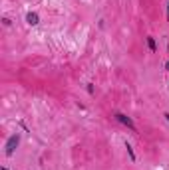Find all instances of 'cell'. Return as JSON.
<instances>
[{
  "label": "cell",
  "mask_w": 169,
  "mask_h": 170,
  "mask_svg": "<svg viewBox=\"0 0 169 170\" xmlns=\"http://www.w3.org/2000/svg\"><path fill=\"white\" fill-rule=\"evenodd\" d=\"M0 170H8V168H0Z\"/></svg>",
  "instance_id": "9"
},
{
  "label": "cell",
  "mask_w": 169,
  "mask_h": 170,
  "mask_svg": "<svg viewBox=\"0 0 169 170\" xmlns=\"http://www.w3.org/2000/svg\"><path fill=\"white\" fill-rule=\"evenodd\" d=\"M163 117H165V119H167V121H169V113H165V115H163Z\"/></svg>",
  "instance_id": "7"
},
{
  "label": "cell",
  "mask_w": 169,
  "mask_h": 170,
  "mask_svg": "<svg viewBox=\"0 0 169 170\" xmlns=\"http://www.w3.org/2000/svg\"><path fill=\"white\" fill-rule=\"evenodd\" d=\"M165 69H167V71H169V61H167V63H165Z\"/></svg>",
  "instance_id": "8"
},
{
  "label": "cell",
  "mask_w": 169,
  "mask_h": 170,
  "mask_svg": "<svg viewBox=\"0 0 169 170\" xmlns=\"http://www.w3.org/2000/svg\"><path fill=\"white\" fill-rule=\"evenodd\" d=\"M147 46H149V50H151V52H155V50H157V46H155V40L151 38V36L147 38Z\"/></svg>",
  "instance_id": "4"
},
{
  "label": "cell",
  "mask_w": 169,
  "mask_h": 170,
  "mask_svg": "<svg viewBox=\"0 0 169 170\" xmlns=\"http://www.w3.org/2000/svg\"><path fill=\"white\" fill-rule=\"evenodd\" d=\"M114 117L117 119L119 123H123V125H125V127H129V129H131V131H133V133L137 131V129H135V125H133V121H131V119H129L127 115H123V113H115Z\"/></svg>",
  "instance_id": "2"
},
{
  "label": "cell",
  "mask_w": 169,
  "mask_h": 170,
  "mask_svg": "<svg viewBox=\"0 0 169 170\" xmlns=\"http://www.w3.org/2000/svg\"><path fill=\"white\" fill-rule=\"evenodd\" d=\"M18 143H20V135H18V133H14L12 137H8L6 144H4V154H6V156H12L14 151H16V146H18Z\"/></svg>",
  "instance_id": "1"
},
{
  "label": "cell",
  "mask_w": 169,
  "mask_h": 170,
  "mask_svg": "<svg viewBox=\"0 0 169 170\" xmlns=\"http://www.w3.org/2000/svg\"><path fill=\"white\" fill-rule=\"evenodd\" d=\"M167 20H169V0H167Z\"/></svg>",
  "instance_id": "6"
},
{
  "label": "cell",
  "mask_w": 169,
  "mask_h": 170,
  "mask_svg": "<svg viewBox=\"0 0 169 170\" xmlns=\"http://www.w3.org/2000/svg\"><path fill=\"white\" fill-rule=\"evenodd\" d=\"M38 14H34V12H30V14H26V22L28 24H30V26H36V24H38Z\"/></svg>",
  "instance_id": "3"
},
{
  "label": "cell",
  "mask_w": 169,
  "mask_h": 170,
  "mask_svg": "<svg viewBox=\"0 0 169 170\" xmlns=\"http://www.w3.org/2000/svg\"><path fill=\"white\" fill-rule=\"evenodd\" d=\"M125 148H127V152H129V156H131V160H135V154H133V148H131V144L125 143Z\"/></svg>",
  "instance_id": "5"
}]
</instances>
